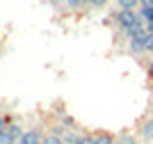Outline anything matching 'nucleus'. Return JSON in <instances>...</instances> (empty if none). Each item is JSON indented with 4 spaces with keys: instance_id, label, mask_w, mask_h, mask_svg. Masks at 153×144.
<instances>
[{
    "instance_id": "obj_1",
    "label": "nucleus",
    "mask_w": 153,
    "mask_h": 144,
    "mask_svg": "<svg viewBox=\"0 0 153 144\" xmlns=\"http://www.w3.org/2000/svg\"><path fill=\"white\" fill-rule=\"evenodd\" d=\"M112 21H114V25L119 28V32H121L126 39L140 37V34L146 32V23L142 21L137 9H117V12L112 14Z\"/></svg>"
},
{
    "instance_id": "obj_2",
    "label": "nucleus",
    "mask_w": 153,
    "mask_h": 144,
    "mask_svg": "<svg viewBox=\"0 0 153 144\" xmlns=\"http://www.w3.org/2000/svg\"><path fill=\"white\" fill-rule=\"evenodd\" d=\"M128 53H133V55H144L146 53V32L140 34V37L128 39Z\"/></svg>"
},
{
    "instance_id": "obj_3",
    "label": "nucleus",
    "mask_w": 153,
    "mask_h": 144,
    "mask_svg": "<svg viewBox=\"0 0 153 144\" xmlns=\"http://www.w3.org/2000/svg\"><path fill=\"white\" fill-rule=\"evenodd\" d=\"M44 140H46V135H44L41 128H30V131L23 133V137L19 140V144H41Z\"/></svg>"
},
{
    "instance_id": "obj_4",
    "label": "nucleus",
    "mask_w": 153,
    "mask_h": 144,
    "mask_svg": "<svg viewBox=\"0 0 153 144\" xmlns=\"http://www.w3.org/2000/svg\"><path fill=\"white\" fill-rule=\"evenodd\" d=\"M91 144H117V137L108 131H98L91 133Z\"/></svg>"
},
{
    "instance_id": "obj_5",
    "label": "nucleus",
    "mask_w": 153,
    "mask_h": 144,
    "mask_svg": "<svg viewBox=\"0 0 153 144\" xmlns=\"http://www.w3.org/2000/svg\"><path fill=\"white\" fill-rule=\"evenodd\" d=\"M85 135H87V133H82V131H66L64 133V144H82V140H85Z\"/></svg>"
},
{
    "instance_id": "obj_6",
    "label": "nucleus",
    "mask_w": 153,
    "mask_h": 144,
    "mask_svg": "<svg viewBox=\"0 0 153 144\" xmlns=\"http://www.w3.org/2000/svg\"><path fill=\"white\" fill-rule=\"evenodd\" d=\"M7 131L12 133V137H14V140H16V142H19V140H21V137H23V133H25V131H23V126H21V124H19V121H12V124L7 126Z\"/></svg>"
},
{
    "instance_id": "obj_7",
    "label": "nucleus",
    "mask_w": 153,
    "mask_h": 144,
    "mask_svg": "<svg viewBox=\"0 0 153 144\" xmlns=\"http://www.w3.org/2000/svg\"><path fill=\"white\" fill-rule=\"evenodd\" d=\"M140 133H142V137H144V140H153V119L144 121L142 128H140Z\"/></svg>"
},
{
    "instance_id": "obj_8",
    "label": "nucleus",
    "mask_w": 153,
    "mask_h": 144,
    "mask_svg": "<svg viewBox=\"0 0 153 144\" xmlns=\"http://www.w3.org/2000/svg\"><path fill=\"white\" fill-rule=\"evenodd\" d=\"M137 12H140V16H142L144 23H153V5L151 7H140Z\"/></svg>"
},
{
    "instance_id": "obj_9",
    "label": "nucleus",
    "mask_w": 153,
    "mask_h": 144,
    "mask_svg": "<svg viewBox=\"0 0 153 144\" xmlns=\"http://www.w3.org/2000/svg\"><path fill=\"white\" fill-rule=\"evenodd\" d=\"M119 9H140V0H117Z\"/></svg>"
},
{
    "instance_id": "obj_10",
    "label": "nucleus",
    "mask_w": 153,
    "mask_h": 144,
    "mask_svg": "<svg viewBox=\"0 0 153 144\" xmlns=\"http://www.w3.org/2000/svg\"><path fill=\"white\" fill-rule=\"evenodd\" d=\"M59 124H62L64 128H66V131H76V128H78L76 119H73V117H69V114H64V117H62V121H59Z\"/></svg>"
},
{
    "instance_id": "obj_11",
    "label": "nucleus",
    "mask_w": 153,
    "mask_h": 144,
    "mask_svg": "<svg viewBox=\"0 0 153 144\" xmlns=\"http://www.w3.org/2000/svg\"><path fill=\"white\" fill-rule=\"evenodd\" d=\"M0 144H19V142L12 137V133H9V131H2V133H0Z\"/></svg>"
},
{
    "instance_id": "obj_12",
    "label": "nucleus",
    "mask_w": 153,
    "mask_h": 144,
    "mask_svg": "<svg viewBox=\"0 0 153 144\" xmlns=\"http://www.w3.org/2000/svg\"><path fill=\"white\" fill-rule=\"evenodd\" d=\"M117 142L119 144H137V140H135V135H130V133H123L121 137H117Z\"/></svg>"
},
{
    "instance_id": "obj_13",
    "label": "nucleus",
    "mask_w": 153,
    "mask_h": 144,
    "mask_svg": "<svg viewBox=\"0 0 153 144\" xmlns=\"http://www.w3.org/2000/svg\"><path fill=\"white\" fill-rule=\"evenodd\" d=\"M44 144H64V140L59 137V135H55V133H48L44 140Z\"/></svg>"
},
{
    "instance_id": "obj_14",
    "label": "nucleus",
    "mask_w": 153,
    "mask_h": 144,
    "mask_svg": "<svg viewBox=\"0 0 153 144\" xmlns=\"http://www.w3.org/2000/svg\"><path fill=\"white\" fill-rule=\"evenodd\" d=\"M12 114H0V133H2V131H7V126H9V124H12Z\"/></svg>"
},
{
    "instance_id": "obj_15",
    "label": "nucleus",
    "mask_w": 153,
    "mask_h": 144,
    "mask_svg": "<svg viewBox=\"0 0 153 144\" xmlns=\"http://www.w3.org/2000/svg\"><path fill=\"white\" fill-rule=\"evenodd\" d=\"M85 2H87L89 7H105L110 0H85Z\"/></svg>"
},
{
    "instance_id": "obj_16",
    "label": "nucleus",
    "mask_w": 153,
    "mask_h": 144,
    "mask_svg": "<svg viewBox=\"0 0 153 144\" xmlns=\"http://www.w3.org/2000/svg\"><path fill=\"white\" fill-rule=\"evenodd\" d=\"M146 53L153 55V34H149V32H146Z\"/></svg>"
},
{
    "instance_id": "obj_17",
    "label": "nucleus",
    "mask_w": 153,
    "mask_h": 144,
    "mask_svg": "<svg viewBox=\"0 0 153 144\" xmlns=\"http://www.w3.org/2000/svg\"><path fill=\"white\" fill-rule=\"evenodd\" d=\"M146 73H149V78L153 80V57L149 60V64H146Z\"/></svg>"
},
{
    "instance_id": "obj_18",
    "label": "nucleus",
    "mask_w": 153,
    "mask_h": 144,
    "mask_svg": "<svg viewBox=\"0 0 153 144\" xmlns=\"http://www.w3.org/2000/svg\"><path fill=\"white\" fill-rule=\"evenodd\" d=\"M153 0H140V7H151Z\"/></svg>"
},
{
    "instance_id": "obj_19",
    "label": "nucleus",
    "mask_w": 153,
    "mask_h": 144,
    "mask_svg": "<svg viewBox=\"0 0 153 144\" xmlns=\"http://www.w3.org/2000/svg\"><path fill=\"white\" fill-rule=\"evenodd\" d=\"M137 144H140V142H137Z\"/></svg>"
},
{
    "instance_id": "obj_20",
    "label": "nucleus",
    "mask_w": 153,
    "mask_h": 144,
    "mask_svg": "<svg viewBox=\"0 0 153 144\" xmlns=\"http://www.w3.org/2000/svg\"><path fill=\"white\" fill-rule=\"evenodd\" d=\"M41 144H44V142H41Z\"/></svg>"
},
{
    "instance_id": "obj_21",
    "label": "nucleus",
    "mask_w": 153,
    "mask_h": 144,
    "mask_svg": "<svg viewBox=\"0 0 153 144\" xmlns=\"http://www.w3.org/2000/svg\"><path fill=\"white\" fill-rule=\"evenodd\" d=\"M117 144H119V142H117Z\"/></svg>"
}]
</instances>
